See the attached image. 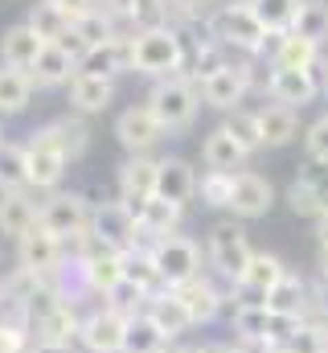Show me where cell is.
Instances as JSON below:
<instances>
[{"mask_svg":"<svg viewBox=\"0 0 328 353\" xmlns=\"http://www.w3.org/2000/svg\"><path fill=\"white\" fill-rule=\"evenodd\" d=\"M230 193H234V173H209L197 181V197H201V205H209V210H230Z\"/></svg>","mask_w":328,"mask_h":353,"instance_id":"43","label":"cell"},{"mask_svg":"<svg viewBox=\"0 0 328 353\" xmlns=\"http://www.w3.org/2000/svg\"><path fill=\"white\" fill-rule=\"evenodd\" d=\"M197 169L181 157H161V173H156V197L172 205H189L197 197Z\"/></svg>","mask_w":328,"mask_h":353,"instance_id":"21","label":"cell"},{"mask_svg":"<svg viewBox=\"0 0 328 353\" xmlns=\"http://www.w3.org/2000/svg\"><path fill=\"white\" fill-rule=\"evenodd\" d=\"M127 21L136 25V33L140 29H161V25H168V0H132Z\"/></svg>","mask_w":328,"mask_h":353,"instance_id":"44","label":"cell"},{"mask_svg":"<svg viewBox=\"0 0 328 353\" xmlns=\"http://www.w3.org/2000/svg\"><path fill=\"white\" fill-rule=\"evenodd\" d=\"M304 157L316 165H328V111L304 128Z\"/></svg>","mask_w":328,"mask_h":353,"instance_id":"45","label":"cell"},{"mask_svg":"<svg viewBox=\"0 0 328 353\" xmlns=\"http://www.w3.org/2000/svg\"><path fill=\"white\" fill-rule=\"evenodd\" d=\"M123 275H127V279H136L148 296L168 292V283H164L161 267H156V259H152V251H148V247H132V251H123Z\"/></svg>","mask_w":328,"mask_h":353,"instance_id":"35","label":"cell"},{"mask_svg":"<svg viewBox=\"0 0 328 353\" xmlns=\"http://www.w3.org/2000/svg\"><path fill=\"white\" fill-rule=\"evenodd\" d=\"M25 25H29L45 46H58V41H66V37H70V25H74V21H70L58 4L41 0V4H33V8H29V21H25Z\"/></svg>","mask_w":328,"mask_h":353,"instance_id":"34","label":"cell"},{"mask_svg":"<svg viewBox=\"0 0 328 353\" xmlns=\"http://www.w3.org/2000/svg\"><path fill=\"white\" fill-rule=\"evenodd\" d=\"M254 115L263 128V148H287L300 136V111H291L283 103H263Z\"/></svg>","mask_w":328,"mask_h":353,"instance_id":"26","label":"cell"},{"mask_svg":"<svg viewBox=\"0 0 328 353\" xmlns=\"http://www.w3.org/2000/svg\"><path fill=\"white\" fill-rule=\"evenodd\" d=\"M115 136H119V144H123L132 157H144V152H152V148L164 140V128H161V119L152 115V107L144 103V107H127V111H119V119H115Z\"/></svg>","mask_w":328,"mask_h":353,"instance_id":"14","label":"cell"},{"mask_svg":"<svg viewBox=\"0 0 328 353\" xmlns=\"http://www.w3.org/2000/svg\"><path fill=\"white\" fill-rule=\"evenodd\" d=\"M0 144H4V128H0Z\"/></svg>","mask_w":328,"mask_h":353,"instance_id":"57","label":"cell"},{"mask_svg":"<svg viewBox=\"0 0 328 353\" xmlns=\"http://www.w3.org/2000/svg\"><path fill=\"white\" fill-rule=\"evenodd\" d=\"M197 353H230V341H201Z\"/></svg>","mask_w":328,"mask_h":353,"instance_id":"53","label":"cell"},{"mask_svg":"<svg viewBox=\"0 0 328 353\" xmlns=\"http://www.w3.org/2000/svg\"><path fill=\"white\" fill-rule=\"evenodd\" d=\"M123 337H127V316H119L107 304H90V312L82 316L79 345L86 353H123Z\"/></svg>","mask_w":328,"mask_h":353,"instance_id":"9","label":"cell"},{"mask_svg":"<svg viewBox=\"0 0 328 353\" xmlns=\"http://www.w3.org/2000/svg\"><path fill=\"white\" fill-rule=\"evenodd\" d=\"M8 189H29V157L25 144H0V193Z\"/></svg>","mask_w":328,"mask_h":353,"instance_id":"39","label":"cell"},{"mask_svg":"<svg viewBox=\"0 0 328 353\" xmlns=\"http://www.w3.org/2000/svg\"><path fill=\"white\" fill-rule=\"evenodd\" d=\"M37 136H41L45 144H54L66 161H79L82 152H86V144H90V128H86L82 115H58V119H50Z\"/></svg>","mask_w":328,"mask_h":353,"instance_id":"24","label":"cell"},{"mask_svg":"<svg viewBox=\"0 0 328 353\" xmlns=\"http://www.w3.org/2000/svg\"><path fill=\"white\" fill-rule=\"evenodd\" d=\"M29 353H74V345H54V341H33Z\"/></svg>","mask_w":328,"mask_h":353,"instance_id":"50","label":"cell"},{"mask_svg":"<svg viewBox=\"0 0 328 353\" xmlns=\"http://www.w3.org/2000/svg\"><path fill=\"white\" fill-rule=\"evenodd\" d=\"M66 259V243L54 234V230H45L41 222L29 230V234H21L17 239V267H29V271H37V275H50V271H58Z\"/></svg>","mask_w":328,"mask_h":353,"instance_id":"13","label":"cell"},{"mask_svg":"<svg viewBox=\"0 0 328 353\" xmlns=\"http://www.w3.org/2000/svg\"><path fill=\"white\" fill-rule=\"evenodd\" d=\"M50 4H58L70 21H79L82 12H90V8H94V0H50Z\"/></svg>","mask_w":328,"mask_h":353,"instance_id":"49","label":"cell"},{"mask_svg":"<svg viewBox=\"0 0 328 353\" xmlns=\"http://www.w3.org/2000/svg\"><path fill=\"white\" fill-rule=\"evenodd\" d=\"M291 267L283 263L279 255H271V251H254V259H250V267L243 271V279L230 288L238 300H267V292L287 275Z\"/></svg>","mask_w":328,"mask_h":353,"instance_id":"18","label":"cell"},{"mask_svg":"<svg viewBox=\"0 0 328 353\" xmlns=\"http://www.w3.org/2000/svg\"><path fill=\"white\" fill-rule=\"evenodd\" d=\"M164 353H197V345H168Z\"/></svg>","mask_w":328,"mask_h":353,"instance_id":"54","label":"cell"},{"mask_svg":"<svg viewBox=\"0 0 328 353\" xmlns=\"http://www.w3.org/2000/svg\"><path fill=\"white\" fill-rule=\"evenodd\" d=\"M316 279L328 288V247H320V255H316Z\"/></svg>","mask_w":328,"mask_h":353,"instance_id":"51","label":"cell"},{"mask_svg":"<svg viewBox=\"0 0 328 353\" xmlns=\"http://www.w3.org/2000/svg\"><path fill=\"white\" fill-rule=\"evenodd\" d=\"M246 58L238 62H230L226 70H218V74H209L205 83H201V103L205 107H218V111H234V107H243V99L250 94V83H246Z\"/></svg>","mask_w":328,"mask_h":353,"instance_id":"17","label":"cell"},{"mask_svg":"<svg viewBox=\"0 0 328 353\" xmlns=\"http://www.w3.org/2000/svg\"><path fill=\"white\" fill-rule=\"evenodd\" d=\"M156 173H161V161H156L152 152L127 157V161L119 165V201H123L132 214H140V210L156 197Z\"/></svg>","mask_w":328,"mask_h":353,"instance_id":"11","label":"cell"},{"mask_svg":"<svg viewBox=\"0 0 328 353\" xmlns=\"http://www.w3.org/2000/svg\"><path fill=\"white\" fill-rule=\"evenodd\" d=\"M308 79H312V87H316V99H328V50L316 54V62L308 66Z\"/></svg>","mask_w":328,"mask_h":353,"instance_id":"48","label":"cell"},{"mask_svg":"<svg viewBox=\"0 0 328 353\" xmlns=\"http://www.w3.org/2000/svg\"><path fill=\"white\" fill-rule=\"evenodd\" d=\"M123 70H132V37H123V33L79 54V74L111 79V83H115V74H123Z\"/></svg>","mask_w":328,"mask_h":353,"instance_id":"16","label":"cell"},{"mask_svg":"<svg viewBox=\"0 0 328 353\" xmlns=\"http://www.w3.org/2000/svg\"><path fill=\"white\" fill-rule=\"evenodd\" d=\"M308 292H312V283L304 279V275H296V271H287L271 292H267V308L271 312H287V316H304V304H308Z\"/></svg>","mask_w":328,"mask_h":353,"instance_id":"32","label":"cell"},{"mask_svg":"<svg viewBox=\"0 0 328 353\" xmlns=\"http://www.w3.org/2000/svg\"><path fill=\"white\" fill-rule=\"evenodd\" d=\"M230 329L234 337L243 341H267V329H271V308L263 300H234L230 308ZM271 345V341H267Z\"/></svg>","mask_w":328,"mask_h":353,"instance_id":"31","label":"cell"},{"mask_svg":"<svg viewBox=\"0 0 328 353\" xmlns=\"http://www.w3.org/2000/svg\"><path fill=\"white\" fill-rule=\"evenodd\" d=\"M291 33L325 50L328 46V4L325 0H304V4H300V17H296V25H291Z\"/></svg>","mask_w":328,"mask_h":353,"instance_id":"38","label":"cell"},{"mask_svg":"<svg viewBox=\"0 0 328 353\" xmlns=\"http://www.w3.org/2000/svg\"><path fill=\"white\" fill-rule=\"evenodd\" d=\"M90 234L103 239V243L115 247V251L144 247V243H140V222H136V214H132L123 201H99V205L90 210Z\"/></svg>","mask_w":328,"mask_h":353,"instance_id":"8","label":"cell"},{"mask_svg":"<svg viewBox=\"0 0 328 353\" xmlns=\"http://www.w3.org/2000/svg\"><path fill=\"white\" fill-rule=\"evenodd\" d=\"M176 296H181V304L189 308V316H193V325H214L222 312H230L234 308V300H230V292L214 279V275H193V279H185V283H176L172 288Z\"/></svg>","mask_w":328,"mask_h":353,"instance_id":"6","label":"cell"},{"mask_svg":"<svg viewBox=\"0 0 328 353\" xmlns=\"http://www.w3.org/2000/svg\"><path fill=\"white\" fill-rule=\"evenodd\" d=\"M115 99V83L111 79H90V74H74L70 79V107L79 115H99L107 111Z\"/></svg>","mask_w":328,"mask_h":353,"instance_id":"30","label":"cell"},{"mask_svg":"<svg viewBox=\"0 0 328 353\" xmlns=\"http://www.w3.org/2000/svg\"><path fill=\"white\" fill-rule=\"evenodd\" d=\"M29 99H33V79H29V70L0 66V115H17V111H25Z\"/></svg>","mask_w":328,"mask_h":353,"instance_id":"36","label":"cell"},{"mask_svg":"<svg viewBox=\"0 0 328 353\" xmlns=\"http://www.w3.org/2000/svg\"><path fill=\"white\" fill-rule=\"evenodd\" d=\"M185 37L172 29V25H161V29H140L132 33V70L136 74H148V79H172L185 70Z\"/></svg>","mask_w":328,"mask_h":353,"instance_id":"2","label":"cell"},{"mask_svg":"<svg viewBox=\"0 0 328 353\" xmlns=\"http://www.w3.org/2000/svg\"><path fill=\"white\" fill-rule=\"evenodd\" d=\"M205 33H209V41H218L230 54H243V58H263V46H267V29L258 25V17L250 12L246 0L218 4L205 21Z\"/></svg>","mask_w":328,"mask_h":353,"instance_id":"1","label":"cell"},{"mask_svg":"<svg viewBox=\"0 0 328 353\" xmlns=\"http://www.w3.org/2000/svg\"><path fill=\"white\" fill-rule=\"evenodd\" d=\"M148 251H152V259H156V267H161V275H164L168 288H176V283H185V279H193V275L205 271V255H201L197 239H189V234L156 239Z\"/></svg>","mask_w":328,"mask_h":353,"instance_id":"5","label":"cell"},{"mask_svg":"<svg viewBox=\"0 0 328 353\" xmlns=\"http://www.w3.org/2000/svg\"><path fill=\"white\" fill-rule=\"evenodd\" d=\"M201 161H205L209 173H243L246 152L226 128H214V132L205 136V144H201Z\"/></svg>","mask_w":328,"mask_h":353,"instance_id":"28","label":"cell"},{"mask_svg":"<svg viewBox=\"0 0 328 353\" xmlns=\"http://www.w3.org/2000/svg\"><path fill=\"white\" fill-rule=\"evenodd\" d=\"M222 128L243 144L246 157H254L258 148H263V128H258V115L254 111H246V107H234V111H226V119H222Z\"/></svg>","mask_w":328,"mask_h":353,"instance_id":"41","label":"cell"},{"mask_svg":"<svg viewBox=\"0 0 328 353\" xmlns=\"http://www.w3.org/2000/svg\"><path fill=\"white\" fill-rule=\"evenodd\" d=\"M25 157H29V189H58V185H62L70 161H66L54 144H45L41 136H33V140L25 144Z\"/></svg>","mask_w":328,"mask_h":353,"instance_id":"22","label":"cell"},{"mask_svg":"<svg viewBox=\"0 0 328 353\" xmlns=\"http://www.w3.org/2000/svg\"><path fill=\"white\" fill-rule=\"evenodd\" d=\"M111 37H119V33H115V21H111L107 12H99V8L82 12L79 21L70 25V50H74V54L90 50V46H103V41H111Z\"/></svg>","mask_w":328,"mask_h":353,"instance_id":"33","label":"cell"},{"mask_svg":"<svg viewBox=\"0 0 328 353\" xmlns=\"http://www.w3.org/2000/svg\"><path fill=\"white\" fill-rule=\"evenodd\" d=\"M312 226H316V243H320V247H328V210L316 218V222H312Z\"/></svg>","mask_w":328,"mask_h":353,"instance_id":"52","label":"cell"},{"mask_svg":"<svg viewBox=\"0 0 328 353\" xmlns=\"http://www.w3.org/2000/svg\"><path fill=\"white\" fill-rule=\"evenodd\" d=\"M148 300H152V296H148L136 279H127V275H123V279L103 296V304H107V308H115V312H119V316H127V321H132V316H140V312L148 308Z\"/></svg>","mask_w":328,"mask_h":353,"instance_id":"42","label":"cell"},{"mask_svg":"<svg viewBox=\"0 0 328 353\" xmlns=\"http://www.w3.org/2000/svg\"><path fill=\"white\" fill-rule=\"evenodd\" d=\"M267 353H296V350H291V345H271Z\"/></svg>","mask_w":328,"mask_h":353,"instance_id":"55","label":"cell"},{"mask_svg":"<svg viewBox=\"0 0 328 353\" xmlns=\"http://www.w3.org/2000/svg\"><path fill=\"white\" fill-rule=\"evenodd\" d=\"M209 4L214 0H168V12H176L181 21H209Z\"/></svg>","mask_w":328,"mask_h":353,"instance_id":"47","label":"cell"},{"mask_svg":"<svg viewBox=\"0 0 328 353\" xmlns=\"http://www.w3.org/2000/svg\"><path fill=\"white\" fill-rule=\"evenodd\" d=\"M41 50H45V41L29 25H12L0 37V58H4V66H17V70H33V62L41 58Z\"/></svg>","mask_w":328,"mask_h":353,"instance_id":"29","label":"cell"},{"mask_svg":"<svg viewBox=\"0 0 328 353\" xmlns=\"http://www.w3.org/2000/svg\"><path fill=\"white\" fill-rule=\"evenodd\" d=\"M275 205V185L254 169L234 173V193H230V214L238 222H254V218H267Z\"/></svg>","mask_w":328,"mask_h":353,"instance_id":"12","label":"cell"},{"mask_svg":"<svg viewBox=\"0 0 328 353\" xmlns=\"http://www.w3.org/2000/svg\"><path fill=\"white\" fill-rule=\"evenodd\" d=\"M148 107H152V115L161 119L164 136H172V132H185V128L197 119L201 90H197V83H193V79L172 74V79H161L156 87L148 90Z\"/></svg>","mask_w":328,"mask_h":353,"instance_id":"3","label":"cell"},{"mask_svg":"<svg viewBox=\"0 0 328 353\" xmlns=\"http://www.w3.org/2000/svg\"><path fill=\"white\" fill-rule=\"evenodd\" d=\"M246 4H250V12L258 17V25L267 33H291L304 0H246Z\"/></svg>","mask_w":328,"mask_h":353,"instance_id":"37","label":"cell"},{"mask_svg":"<svg viewBox=\"0 0 328 353\" xmlns=\"http://www.w3.org/2000/svg\"><path fill=\"white\" fill-rule=\"evenodd\" d=\"M287 205H291L296 218L316 222L328 210V165L308 161L300 173L291 176V185H287Z\"/></svg>","mask_w":328,"mask_h":353,"instance_id":"10","label":"cell"},{"mask_svg":"<svg viewBox=\"0 0 328 353\" xmlns=\"http://www.w3.org/2000/svg\"><path fill=\"white\" fill-rule=\"evenodd\" d=\"M144 316L161 329L164 337H168V345H176L189 329H197L193 325V316H189V308L181 304V296L168 288V292H156L152 300H148V308H144Z\"/></svg>","mask_w":328,"mask_h":353,"instance_id":"19","label":"cell"},{"mask_svg":"<svg viewBox=\"0 0 328 353\" xmlns=\"http://www.w3.org/2000/svg\"><path fill=\"white\" fill-rule=\"evenodd\" d=\"M90 201L82 197V193H50L45 201H41V226L45 230H54L62 243L66 239H79V234H86L90 230Z\"/></svg>","mask_w":328,"mask_h":353,"instance_id":"7","label":"cell"},{"mask_svg":"<svg viewBox=\"0 0 328 353\" xmlns=\"http://www.w3.org/2000/svg\"><path fill=\"white\" fill-rule=\"evenodd\" d=\"M33 350V333L8 316H0V353H29Z\"/></svg>","mask_w":328,"mask_h":353,"instance_id":"46","label":"cell"},{"mask_svg":"<svg viewBox=\"0 0 328 353\" xmlns=\"http://www.w3.org/2000/svg\"><path fill=\"white\" fill-rule=\"evenodd\" d=\"M271 103H283L291 111H304L316 103V87L308 79V70H271V87H267Z\"/></svg>","mask_w":328,"mask_h":353,"instance_id":"27","label":"cell"},{"mask_svg":"<svg viewBox=\"0 0 328 353\" xmlns=\"http://www.w3.org/2000/svg\"><path fill=\"white\" fill-rule=\"evenodd\" d=\"M250 259H254V247L246 239L243 222H218L209 230V239H205V263L214 267V275L222 283L234 288L243 279V271L250 267Z\"/></svg>","mask_w":328,"mask_h":353,"instance_id":"4","label":"cell"},{"mask_svg":"<svg viewBox=\"0 0 328 353\" xmlns=\"http://www.w3.org/2000/svg\"><path fill=\"white\" fill-rule=\"evenodd\" d=\"M0 312H4V279H0Z\"/></svg>","mask_w":328,"mask_h":353,"instance_id":"56","label":"cell"},{"mask_svg":"<svg viewBox=\"0 0 328 353\" xmlns=\"http://www.w3.org/2000/svg\"><path fill=\"white\" fill-rule=\"evenodd\" d=\"M181 218H185V205H172V201H164V197H152V201L136 214V222H140V243L152 247L156 239L181 234Z\"/></svg>","mask_w":328,"mask_h":353,"instance_id":"25","label":"cell"},{"mask_svg":"<svg viewBox=\"0 0 328 353\" xmlns=\"http://www.w3.org/2000/svg\"><path fill=\"white\" fill-rule=\"evenodd\" d=\"M37 218H41V205L29 197V189H8V193H0V234L21 239V234H29V230L37 226Z\"/></svg>","mask_w":328,"mask_h":353,"instance_id":"23","label":"cell"},{"mask_svg":"<svg viewBox=\"0 0 328 353\" xmlns=\"http://www.w3.org/2000/svg\"><path fill=\"white\" fill-rule=\"evenodd\" d=\"M79 74V54L66 46V41H58V46H45L41 50V58L33 62V70H29V79H33V87H70V79Z\"/></svg>","mask_w":328,"mask_h":353,"instance_id":"20","label":"cell"},{"mask_svg":"<svg viewBox=\"0 0 328 353\" xmlns=\"http://www.w3.org/2000/svg\"><path fill=\"white\" fill-rule=\"evenodd\" d=\"M168 350V337H164L161 329L140 312V316H132L127 321V337H123V353H164Z\"/></svg>","mask_w":328,"mask_h":353,"instance_id":"40","label":"cell"},{"mask_svg":"<svg viewBox=\"0 0 328 353\" xmlns=\"http://www.w3.org/2000/svg\"><path fill=\"white\" fill-rule=\"evenodd\" d=\"M90 308H82V300H58L37 325H33V341H54V345H74L82 333V316Z\"/></svg>","mask_w":328,"mask_h":353,"instance_id":"15","label":"cell"}]
</instances>
